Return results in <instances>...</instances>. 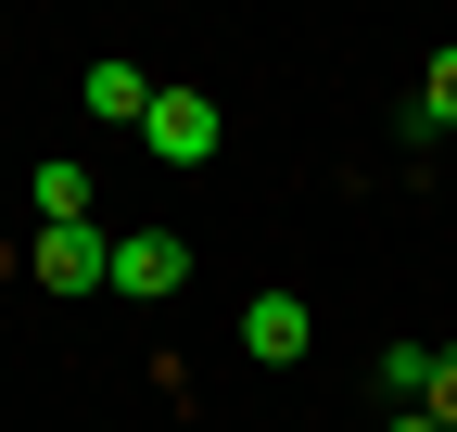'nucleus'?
I'll use <instances>...</instances> for the list:
<instances>
[{"mask_svg": "<svg viewBox=\"0 0 457 432\" xmlns=\"http://www.w3.org/2000/svg\"><path fill=\"white\" fill-rule=\"evenodd\" d=\"M432 369H445V344H381V407H420Z\"/></svg>", "mask_w": 457, "mask_h": 432, "instance_id": "7", "label": "nucleus"}, {"mask_svg": "<svg viewBox=\"0 0 457 432\" xmlns=\"http://www.w3.org/2000/svg\"><path fill=\"white\" fill-rule=\"evenodd\" d=\"M420 128H457V51H432V89H420Z\"/></svg>", "mask_w": 457, "mask_h": 432, "instance_id": "8", "label": "nucleus"}, {"mask_svg": "<svg viewBox=\"0 0 457 432\" xmlns=\"http://www.w3.org/2000/svg\"><path fill=\"white\" fill-rule=\"evenodd\" d=\"M305 344H318V318H305V293H254V305H242V356H254V369H293Z\"/></svg>", "mask_w": 457, "mask_h": 432, "instance_id": "4", "label": "nucleus"}, {"mask_svg": "<svg viewBox=\"0 0 457 432\" xmlns=\"http://www.w3.org/2000/svg\"><path fill=\"white\" fill-rule=\"evenodd\" d=\"M179 280H191V242L179 229H128V242H114V293H128V305H165Z\"/></svg>", "mask_w": 457, "mask_h": 432, "instance_id": "3", "label": "nucleus"}, {"mask_svg": "<svg viewBox=\"0 0 457 432\" xmlns=\"http://www.w3.org/2000/svg\"><path fill=\"white\" fill-rule=\"evenodd\" d=\"M140 140L165 153V166H216V140H228V115L204 89H153V115H140Z\"/></svg>", "mask_w": 457, "mask_h": 432, "instance_id": "1", "label": "nucleus"}, {"mask_svg": "<svg viewBox=\"0 0 457 432\" xmlns=\"http://www.w3.org/2000/svg\"><path fill=\"white\" fill-rule=\"evenodd\" d=\"M26 280L38 293H114V242L102 229H38L26 242Z\"/></svg>", "mask_w": 457, "mask_h": 432, "instance_id": "2", "label": "nucleus"}, {"mask_svg": "<svg viewBox=\"0 0 457 432\" xmlns=\"http://www.w3.org/2000/svg\"><path fill=\"white\" fill-rule=\"evenodd\" d=\"M89 115H102V128H140V115H153V77L128 64V51H102V64H89Z\"/></svg>", "mask_w": 457, "mask_h": 432, "instance_id": "5", "label": "nucleus"}, {"mask_svg": "<svg viewBox=\"0 0 457 432\" xmlns=\"http://www.w3.org/2000/svg\"><path fill=\"white\" fill-rule=\"evenodd\" d=\"M38 229H89V166H77V153L38 166Z\"/></svg>", "mask_w": 457, "mask_h": 432, "instance_id": "6", "label": "nucleus"}, {"mask_svg": "<svg viewBox=\"0 0 457 432\" xmlns=\"http://www.w3.org/2000/svg\"><path fill=\"white\" fill-rule=\"evenodd\" d=\"M381 432H445V420L432 407H381Z\"/></svg>", "mask_w": 457, "mask_h": 432, "instance_id": "9", "label": "nucleus"}]
</instances>
